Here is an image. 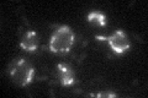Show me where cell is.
<instances>
[{
    "instance_id": "cell-4",
    "label": "cell",
    "mask_w": 148,
    "mask_h": 98,
    "mask_svg": "<svg viewBox=\"0 0 148 98\" xmlns=\"http://www.w3.org/2000/svg\"><path fill=\"white\" fill-rule=\"evenodd\" d=\"M21 47L22 49L27 50V52H32V50L37 49V47H38V36L35 31H29L22 36Z\"/></svg>"
},
{
    "instance_id": "cell-3",
    "label": "cell",
    "mask_w": 148,
    "mask_h": 98,
    "mask_svg": "<svg viewBox=\"0 0 148 98\" xmlns=\"http://www.w3.org/2000/svg\"><path fill=\"white\" fill-rule=\"evenodd\" d=\"M98 39H101V41H108V43L110 44L111 49L114 50L115 53L117 54H121V53H125L126 50L130 48V42H128V38L126 33L123 31L119 30L116 31L114 34H111L110 37H101V36H98L96 37Z\"/></svg>"
},
{
    "instance_id": "cell-5",
    "label": "cell",
    "mask_w": 148,
    "mask_h": 98,
    "mask_svg": "<svg viewBox=\"0 0 148 98\" xmlns=\"http://www.w3.org/2000/svg\"><path fill=\"white\" fill-rule=\"evenodd\" d=\"M58 76H59V80H61V83L63 86H69L74 82L73 72L63 64L58 65Z\"/></svg>"
},
{
    "instance_id": "cell-7",
    "label": "cell",
    "mask_w": 148,
    "mask_h": 98,
    "mask_svg": "<svg viewBox=\"0 0 148 98\" xmlns=\"http://www.w3.org/2000/svg\"><path fill=\"white\" fill-rule=\"evenodd\" d=\"M91 96H94V97H115L114 93H92Z\"/></svg>"
},
{
    "instance_id": "cell-1",
    "label": "cell",
    "mask_w": 148,
    "mask_h": 98,
    "mask_svg": "<svg viewBox=\"0 0 148 98\" xmlns=\"http://www.w3.org/2000/svg\"><path fill=\"white\" fill-rule=\"evenodd\" d=\"M9 74H10L11 80L18 86L29 85L34 76V68L31 66L25 59H16L10 64L9 68Z\"/></svg>"
},
{
    "instance_id": "cell-2",
    "label": "cell",
    "mask_w": 148,
    "mask_h": 98,
    "mask_svg": "<svg viewBox=\"0 0 148 98\" xmlns=\"http://www.w3.org/2000/svg\"><path fill=\"white\" fill-rule=\"evenodd\" d=\"M74 42V34L67 26H61L49 42V49L54 53H67Z\"/></svg>"
},
{
    "instance_id": "cell-6",
    "label": "cell",
    "mask_w": 148,
    "mask_h": 98,
    "mask_svg": "<svg viewBox=\"0 0 148 98\" xmlns=\"http://www.w3.org/2000/svg\"><path fill=\"white\" fill-rule=\"evenodd\" d=\"M88 21L90 23H94V25H98V26L106 25V17L101 12H90L89 15H88Z\"/></svg>"
}]
</instances>
